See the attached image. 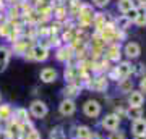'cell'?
<instances>
[{
    "mask_svg": "<svg viewBox=\"0 0 146 139\" xmlns=\"http://www.w3.org/2000/svg\"><path fill=\"white\" fill-rule=\"evenodd\" d=\"M11 24L8 21H3V23H0V37H8L11 32Z\"/></svg>",
    "mask_w": 146,
    "mask_h": 139,
    "instance_id": "f1b7e54d",
    "label": "cell"
},
{
    "mask_svg": "<svg viewBox=\"0 0 146 139\" xmlns=\"http://www.w3.org/2000/svg\"><path fill=\"white\" fill-rule=\"evenodd\" d=\"M117 8H119V11L122 15H125L127 11L135 8V0H119L117 2Z\"/></svg>",
    "mask_w": 146,
    "mask_h": 139,
    "instance_id": "484cf974",
    "label": "cell"
},
{
    "mask_svg": "<svg viewBox=\"0 0 146 139\" xmlns=\"http://www.w3.org/2000/svg\"><path fill=\"white\" fill-rule=\"evenodd\" d=\"M136 8H138V13H136V18L133 23L143 28V26H146V7H136Z\"/></svg>",
    "mask_w": 146,
    "mask_h": 139,
    "instance_id": "4316f807",
    "label": "cell"
},
{
    "mask_svg": "<svg viewBox=\"0 0 146 139\" xmlns=\"http://www.w3.org/2000/svg\"><path fill=\"white\" fill-rule=\"evenodd\" d=\"M67 133L63 131V126H54L49 133V139H67Z\"/></svg>",
    "mask_w": 146,
    "mask_h": 139,
    "instance_id": "83f0119b",
    "label": "cell"
},
{
    "mask_svg": "<svg viewBox=\"0 0 146 139\" xmlns=\"http://www.w3.org/2000/svg\"><path fill=\"white\" fill-rule=\"evenodd\" d=\"M20 138H23V139H41V133H39L36 128H33L28 134H25V136H20Z\"/></svg>",
    "mask_w": 146,
    "mask_h": 139,
    "instance_id": "4dcf8cb0",
    "label": "cell"
},
{
    "mask_svg": "<svg viewBox=\"0 0 146 139\" xmlns=\"http://www.w3.org/2000/svg\"><path fill=\"white\" fill-rule=\"evenodd\" d=\"M107 88H109V79L106 78L104 73L93 76L91 78V82H89V86H88V89L96 91V92H106V89Z\"/></svg>",
    "mask_w": 146,
    "mask_h": 139,
    "instance_id": "277c9868",
    "label": "cell"
},
{
    "mask_svg": "<svg viewBox=\"0 0 146 139\" xmlns=\"http://www.w3.org/2000/svg\"><path fill=\"white\" fill-rule=\"evenodd\" d=\"M127 103H128V107H143V103H145V94L140 92V91H131L128 94V97H127Z\"/></svg>",
    "mask_w": 146,
    "mask_h": 139,
    "instance_id": "9a60e30c",
    "label": "cell"
},
{
    "mask_svg": "<svg viewBox=\"0 0 146 139\" xmlns=\"http://www.w3.org/2000/svg\"><path fill=\"white\" fill-rule=\"evenodd\" d=\"M133 139H146V134L145 136H133Z\"/></svg>",
    "mask_w": 146,
    "mask_h": 139,
    "instance_id": "f35d334b",
    "label": "cell"
},
{
    "mask_svg": "<svg viewBox=\"0 0 146 139\" xmlns=\"http://www.w3.org/2000/svg\"><path fill=\"white\" fill-rule=\"evenodd\" d=\"M52 16H54V20H55V21H60V23H63V21L67 20V8H65L63 5L54 7Z\"/></svg>",
    "mask_w": 146,
    "mask_h": 139,
    "instance_id": "cb8c5ba5",
    "label": "cell"
},
{
    "mask_svg": "<svg viewBox=\"0 0 146 139\" xmlns=\"http://www.w3.org/2000/svg\"><path fill=\"white\" fill-rule=\"evenodd\" d=\"M29 117H31V115H29V112H28V108H25V107L13 108V117H11V120H13V121H16L18 125H23V123L31 121V118H29Z\"/></svg>",
    "mask_w": 146,
    "mask_h": 139,
    "instance_id": "5bb4252c",
    "label": "cell"
},
{
    "mask_svg": "<svg viewBox=\"0 0 146 139\" xmlns=\"http://www.w3.org/2000/svg\"><path fill=\"white\" fill-rule=\"evenodd\" d=\"M117 84H119V91H120V92H122V94H127V96H128V94H130L131 91L135 89V84H133V81H131V79H128V78L120 79Z\"/></svg>",
    "mask_w": 146,
    "mask_h": 139,
    "instance_id": "7402d4cb",
    "label": "cell"
},
{
    "mask_svg": "<svg viewBox=\"0 0 146 139\" xmlns=\"http://www.w3.org/2000/svg\"><path fill=\"white\" fill-rule=\"evenodd\" d=\"M136 2H138L140 7H146V0H136Z\"/></svg>",
    "mask_w": 146,
    "mask_h": 139,
    "instance_id": "74e56055",
    "label": "cell"
},
{
    "mask_svg": "<svg viewBox=\"0 0 146 139\" xmlns=\"http://www.w3.org/2000/svg\"><path fill=\"white\" fill-rule=\"evenodd\" d=\"M28 112H29V115H31L33 118L42 120V118H46L47 113H49V107H47V103L44 102V100L36 99V100H33V102L29 103Z\"/></svg>",
    "mask_w": 146,
    "mask_h": 139,
    "instance_id": "7a4b0ae2",
    "label": "cell"
},
{
    "mask_svg": "<svg viewBox=\"0 0 146 139\" xmlns=\"http://www.w3.org/2000/svg\"><path fill=\"white\" fill-rule=\"evenodd\" d=\"M138 91H140V92H145V94H146V74L140 78V89H138Z\"/></svg>",
    "mask_w": 146,
    "mask_h": 139,
    "instance_id": "e575fe53",
    "label": "cell"
},
{
    "mask_svg": "<svg viewBox=\"0 0 146 139\" xmlns=\"http://www.w3.org/2000/svg\"><path fill=\"white\" fill-rule=\"evenodd\" d=\"M76 112V103L72 99H62V102L58 103V113L62 117H73Z\"/></svg>",
    "mask_w": 146,
    "mask_h": 139,
    "instance_id": "ba28073f",
    "label": "cell"
},
{
    "mask_svg": "<svg viewBox=\"0 0 146 139\" xmlns=\"http://www.w3.org/2000/svg\"><path fill=\"white\" fill-rule=\"evenodd\" d=\"M115 70H117V73H119L120 79H123V78H130L131 74H133V65H131L130 60H123V62L120 60V62L117 63Z\"/></svg>",
    "mask_w": 146,
    "mask_h": 139,
    "instance_id": "8fae6325",
    "label": "cell"
},
{
    "mask_svg": "<svg viewBox=\"0 0 146 139\" xmlns=\"http://www.w3.org/2000/svg\"><path fill=\"white\" fill-rule=\"evenodd\" d=\"M107 139H127V136H125L123 131L117 129V131H110V134H109V138Z\"/></svg>",
    "mask_w": 146,
    "mask_h": 139,
    "instance_id": "1f68e13d",
    "label": "cell"
},
{
    "mask_svg": "<svg viewBox=\"0 0 146 139\" xmlns=\"http://www.w3.org/2000/svg\"><path fill=\"white\" fill-rule=\"evenodd\" d=\"M131 133L133 136H145L146 134V118H140L131 121Z\"/></svg>",
    "mask_w": 146,
    "mask_h": 139,
    "instance_id": "ac0fdd59",
    "label": "cell"
},
{
    "mask_svg": "<svg viewBox=\"0 0 146 139\" xmlns=\"http://www.w3.org/2000/svg\"><path fill=\"white\" fill-rule=\"evenodd\" d=\"M81 91H83V88H81L80 84H76V82L67 84V86L63 88V91H62L63 99H72V100H75V99H76L80 94H81Z\"/></svg>",
    "mask_w": 146,
    "mask_h": 139,
    "instance_id": "4fadbf2b",
    "label": "cell"
},
{
    "mask_svg": "<svg viewBox=\"0 0 146 139\" xmlns=\"http://www.w3.org/2000/svg\"><path fill=\"white\" fill-rule=\"evenodd\" d=\"M120 121L119 115L115 113H107L104 118H101V128H104L106 131H117L120 128Z\"/></svg>",
    "mask_w": 146,
    "mask_h": 139,
    "instance_id": "8992f818",
    "label": "cell"
},
{
    "mask_svg": "<svg viewBox=\"0 0 146 139\" xmlns=\"http://www.w3.org/2000/svg\"><path fill=\"white\" fill-rule=\"evenodd\" d=\"M11 58V50L5 45H0V73L5 71Z\"/></svg>",
    "mask_w": 146,
    "mask_h": 139,
    "instance_id": "e0dca14e",
    "label": "cell"
},
{
    "mask_svg": "<svg viewBox=\"0 0 146 139\" xmlns=\"http://www.w3.org/2000/svg\"><path fill=\"white\" fill-rule=\"evenodd\" d=\"M11 117H13V107L10 103H2L0 105V123L10 121Z\"/></svg>",
    "mask_w": 146,
    "mask_h": 139,
    "instance_id": "44dd1931",
    "label": "cell"
},
{
    "mask_svg": "<svg viewBox=\"0 0 146 139\" xmlns=\"http://www.w3.org/2000/svg\"><path fill=\"white\" fill-rule=\"evenodd\" d=\"M104 57L109 60V62H120V57H122V47L117 42H112L107 45V49H104Z\"/></svg>",
    "mask_w": 146,
    "mask_h": 139,
    "instance_id": "52a82bcc",
    "label": "cell"
},
{
    "mask_svg": "<svg viewBox=\"0 0 146 139\" xmlns=\"http://www.w3.org/2000/svg\"><path fill=\"white\" fill-rule=\"evenodd\" d=\"M31 47L28 45V42H26V39L21 36V39L20 41H16V42H13V45H11V55H16V57H25L28 53V50H29Z\"/></svg>",
    "mask_w": 146,
    "mask_h": 139,
    "instance_id": "9c48e42d",
    "label": "cell"
},
{
    "mask_svg": "<svg viewBox=\"0 0 146 139\" xmlns=\"http://www.w3.org/2000/svg\"><path fill=\"white\" fill-rule=\"evenodd\" d=\"M109 2L110 0H93V3L98 7V8H104V7H107L109 5Z\"/></svg>",
    "mask_w": 146,
    "mask_h": 139,
    "instance_id": "836d02e7",
    "label": "cell"
},
{
    "mask_svg": "<svg viewBox=\"0 0 146 139\" xmlns=\"http://www.w3.org/2000/svg\"><path fill=\"white\" fill-rule=\"evenodd\" d=\"M49 57H50V50L46 49L44 45H41V44L31 45V49H29L28 53L25 55L26 60H33V62H46Z\"/></svg>",
    "mask_w": 146,
    "mask_h": 139,
    "instance_id": "6da1fadb",
    "label": "cell"
},
{
    "mask_svg": "<svg viewBox=\"0 0 146 139\" xmlns=\"http://www.w3.org/2000/svg\"><path fill=\"white\" fill-rule=\"evenodd\" d=\"M88 139H104V138H102L101 134H98V133H93V134H91V136H89Z\"/></svg>",
    "mask_w": 146,
    "mask_h": 139,
    "instance_id": "d590c367",
    "label": "cell"
},
{
    "mask_svg": "<svg viewBox=\"0 0 146 139\" xmlns=\"http://www.w3.org/2000/svg\"><path fill=\"white\" fill-rule=\"evenodd\" d=\"M102 112V105H101L96 99H88L86 102L83 103V113L88 117V118H98Z\"/></svg>",
    "mask_w": 146,
    "mask_h": 139,
    "instance_id": "3957f363",
    "label": "cell"
},
{
    "mask_svg": "<svg viewBox=\"0 0 146 139\" xmlns=\"http://www.w3.org/2000/svg\"><path fill=\"white\" fill-rule=\"evenodd\" d=\"M0 139H2V129H0Z\"/></svg>",
    "mask_w": 146,
    "mask_h": 139,
    "instance_id": "ab89813d",
    "label": "cell"
},
{
    "mask_svg": "<svg viewBox=\"0 0 146 139\" xmlns=\"http://www.w3.org/2000/svg\"><path fill=\"white\" fill-rule=\"evenodd\" d=\"M122 52H123V55H125L128 60H135V58L140 57L141 47H140V44H138V42H127Z\"/></svg>",
    "mask_w": 146,
    "mask_h": 139,
    "instance_id": "30bf717a",
    "label": "cell"
},
{
    "mask_svg": "<svg viewBox=\"0 0 146 139\" xmlns=\"http://www.w3.org/2000/svg\"><path fill=\"white\" fill-rule=\"evenodd\" d=\"M125 118L131 120V121H135V120H140L143 118V107H128L127 108V117Z\"/></svg>",
    "mask_w": 146,
    "mask_h": 139,
    "instance_id": "d4e9b609",
    "label": "cell"
},
{
    "mask_svg": "<svg viewBox=\"0 0 146 139\" xmlns=\"http://www.w3.org/2000/svg\"><path fill=\"white\" fill-rule=\"evenodd\" d=\"M57 78H58L57 70H55V68H50V67L42 68L41 73H39V79H41L42 82H46V84L55 82V81H57Z\"/></svg>",
    "mask_w": 146,
    "mask_h": 139,
    "instance_id": "7c38bea8",
    "label": "cell"
},
{
    "mask_svg": "<svg viewBox=\"0 0 146 139\" xmlns=\"http://www.w3.org/2000/svg\"><path fill=\"white\" fill-rule=\"evenodd\" d=\"M107 23H109V20H107V16H106L104 13H94V16H93V26L96 28V32L102 31Z\"/></svg>",
    "mask_w": 146,
    "mask_h": 139,
    "instance_id": "d6986e66",
    "label": "cell"
},
{
    "mask_svg": "<svg viewBox=\"0 0 146 139\" xmlns=\"http://www.w3.org/2000/svg\"><path fill=\"white\" fill-rule=\"evenodd\" d=\"M55 58L62 63H70L75 58V49L72 45H60L58 49H55Z\"/></svg>",
    "mask_w": 146,
    "mask_h": 139,
    "instance_id": "5b68a950",
    "label": "cell"
},
{
    "mask_svg": "<svg viewBox=\"0 0 146 139\" xmlns=\"http://www.w3.org/2000/svg\"><path fill=\"white\" fill-rule=\"evenodd\" d=\"M80 76V68L76 65H68L63 71V79L67 81V84H72V82H76Z\"/></svg>",
    "mask_w": 146,
    "mask_h": 139,
    "instance_id": "2e32d148",
    "label": "cell"
},
{
    "mask_svg": "<svg viewBox=\"0 0 146 139\" xmlns=\"http://www.w3.org/2000/svg\"><path fill=\"white\" fill-rule=\"evenodd\" d=\"M93 134V129L88 125H76L75 126V139H88Z\"/></svg>",
    "mask_w": 146,
    "mask_h": 139,
    "instance_id": "ffe728a7",
    "label": "cell"
},
{
    "mask_svg": "<svg viewBox=\"0 0 146 139\" xmlns=\"http://www.w3.org/2000/svg\"><path fill=\"white\" fill-rule=\"evenodd\" d=\"M133 74L135 76H145L146 74V65L145 63H138L136 67H133Z\"/></svg>",
    "mask_w": 146,
    "mask_h": 139,
    "instance_id": "f546056e",
    "label": "cell"
},
{
    "mask_svg": "<svg viewBox=\"0 0 146 139\" xmlns=\"http://www.w3.org/2000/svg\"><path fill=\"white\" fill-rule=\"evenodd\" d=\"M0 102H2V96H0Z\"/></svg>",
    "mask_w": 146,
    "mask_h": 139,
    "instance_id": "60d3db41",
    "label": "cell"
},
{
    "mask_svg": "<svg viewBox=\"0 0 146 139\" xmlns=\"http://www.w3.org/2000/svg\"><path fill=\"white\" fill-rule=\"evenodd\" d=\"M7 2H8L10 5H16V3H20L21 0H7Z\"/></svg>",
    "mask_w": 146,
    "mask_h": 139,
    "instance_id": "8d00e7d4",
    "label": "cell"
},
{
    "mask_svg": "<svg viewBox=\"0 0 146 139\" xmlns=\"http://www.w3.org/2000/svg\"><path fill=\"white\" fill-rule=\"evenodd\" d=\"M136 13H138V8L135 7V8H131L130 11H127V13H125V16H127V18H128V20L131 21V23H133V21H135V18H136Z\"/></svg>",
    "mask_w": 146,
    "mask_h": 139,
    "instance_id": "d6a6232c",
    "label": "cell"
},
{
    "mask_svg": "<svg viewBox=\"0 0 146 139\" xmlns=\"http://www.w3.org/2000/svg\"><path fill=\"white\" fill-rule=\"evenodd\" d=\"M130 24H131V21L128 20L125 15H120L119 18H115V21H114L115 29H119V31H127V29L130 28Z\"/></svg>",
    "mask_w": 146,
    "mask_h": 139,
    "instance_id": "603a6c76",
    "label": "cell"
}]
</instances>
